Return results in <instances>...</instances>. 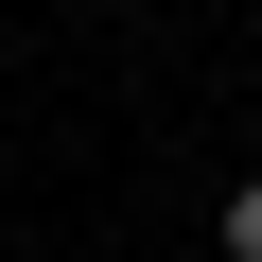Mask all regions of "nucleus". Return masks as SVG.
I'll return each instance as SVG.
<instances>
[{
	"mask_svg": "<svg viewBox=\"0 0 262 262\" xmlns=\"http://www.w3.org/2000/svg\"><path fill=\"white\" fill-rule=\"evenodd\" d=\"M227 262H262V175H245V192H227Z\"/></svg>",
	"mask_w": 262,
	"mask_h": 262,
	"instance_id": "1",
	"label": "nucleus"
}]
</instances>
